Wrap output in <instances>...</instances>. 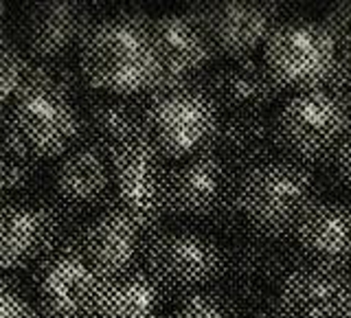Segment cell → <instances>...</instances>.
I'll return each instance as SVG.
<instances>
[{
    "mask_svg": "<svg viewBox=\"0 0 351 318\" xmlns=\"http://www.w3.org/2000/svg\"><path fill=\"white\" fill-rule=\"evenodd\" d=\"M80 73L106 95L132 97L156 90L162 80L154 20L119 14L95 22L80 47Z\"/></svg>",
    "mask_w": 351,
    "mask_h": 318,
    "instance_id": "1",
    "label": "cell"
},
{
    "mask_svg": "<svg viewBox=\"0 0 351 318\" xmlns=\"http://www.w3.org/2000/svg\"><path fill=\"white\" fill-rule=\"evenodd\" d=\"M316 202L321 200L314 171L292 158L272 156L237 175V215L263 239L294 233Z\"/></svg>",
    "mask_w": 351,
    "mask_h": 318,
    "instance_id": "2",
    "label": "cell"
},
{
    "mask_svg": "<svg viewBox=\"0 0 351 318\" xmlns=\"http://www.w3.org/2000/svg\"><path fill=\"white\" fill-rule=\"evenodd\" d=\"M5 147L33 160L62 158L84 134V112L42 71L5 106Z\"/></svg>",
    "mask_w": 351,
    "mask_h": 318,
    "instance_id": "3",
    "label": "cell"
},
{
    "mask_svg": "<svg viewBox=\"0 0 351 318\" xmlns=\"http://www.w3.org/2000/svg\"><path fill=\"white\" fill-rule=\"evenodd\" d=\"M222 110L206 88L180 84L154 90L145 106V134L165 158L186 160L213 151Z\"/></svg>",
    "mask_w": 351,
    "mask_h": 318,
    "instance_id": "4",
    "label": "cell"
},
{
    "mask_svg": "<svg viewBox=\"0 0 351 318\" xmlns=\"http://www.w3.org/2000/svg\"><path fill=\"white\" fill-rule=\"evenodd\" d=\"M351 134V112L334 90L290 97L274 117L277 149L301 164L329 162Z\"/></svg>",
    "mask_w": 351,
    "mask_h": 318,
    "instance_id": "5",
    "label": "cell"
},
{
    "mask_svg": "<svg viewBox=\"0 0 351 318\" xmlns=\"http://www.w3.org/2000/svg\"><path fill=\"white\" fill-rule=\"evenodd\" d=\"M343 58L338 40L323 22L294 18L272 31L263 47V64L281 90L310 93L327 88Z\"/></svg>",
    "mask_w": 351,
    "mask_h": 318,
    "instance_id": "6",
    "label": "cell"
},
{
    "mask_svg": "<svg viewBox=\"0 0 351 318\" xmlns=\"http://www.w3.org/2000/svg\"><path fill=\"white\" fill-rule=\"evenodd\" d=\"M145 270L162 290L186 296L224 277L226 248L197 230H162L147 241Z\"/></svg>",
    "mask_w": 351,
    "mask_h": 318,
    "instance_id": "7",
    "label": "cell"
},
{
    "mask_svg": "<svg viewBox=\"0 0 351 318\" xmlns=\"http://www.w3.org/2000/svg\"><path fill=\"white\" fill-rule=\"evenodd\" d=\"M235 184L233 167L219 154H197L169 167L165 211L184 219H215L228 206L235 208Z\"/></svg>",
    "mask_w": 351,
    "mask_h": 318,
    "instance_id": "8",
    "label": "cell"
},
{
    "mask_svg": "<svg viewBox=\"0 0 351 318\" xmlns=\"http://www.w3.org/2000/svg\"><path fill=\"white\" fill-rule=\"evenodd\" d=\"M114 189L121 208L134 215L143 228L158 222L165 213V182L169 169L158 147L141 134L110 151Z\"/></svg>",
    "mask_w": 351,
    "mask_h": 318,
    "instance_id": "9",
    "label": "cell"
},
{
    "mask_svg": "<svg viewBox=\"0 0 351 318\" xmlns=\"http://www.w3.org/2000/svg\"><path fill=\"white\" fill-rule=\"evenodd\" d=\"M272 307L279 318H351V272L321 263H296Z\"/></svg>",
    "mask_w": 351,
    "mask_h": 318,
    "instance_id": "10",
    "label": "cell"
},
{
    "mask_svg": "<svg viewBox=\"0 0 351 318\" xmlns=\"http://www.w3.org/2000/svg\"><path fill=\"white\" fill-rule=\"evenodd\" d=\"M101 281L82 248L53 250L36 272L40 305L53 318L90 316Z\"/></svg>",
    "mask_w": 351,
    "mask_h": 318,
    "instance_id": "11",
    "label": "cell"
},
{
    "mask_svg": "<svg viewBox=\"0 0 351 318\" xmlns=\"http://www.w3.org/2000/svg\"><path fill=\"white\" fill-rule=\"evenodd\" d=\"M206 29L215 53L228 60H248L259 47H266L272 31L281 22L277 9L268 3H213L197 16Z\"/></svg>",
    "mask_w": 351,
    "mask_h": 318,
    "instance_id": "12",
    "label": "cell"
},
{
    "mask_svg": "<svg viewBox=\"0 0 351 318\" xmlns=\"http://www.w3.org/2000/svg\"><path fill=\"white\" fill-rule=\"evenodd\" d=\"M294 266L296 263H290L288 252L281 250L272 239L255 235L237 241L226 250V270L222 279L235 299L252 305H268L285 274Z\"/></svg>",
    "mask_w": 351,
    "mask_h": 318,
    "instance_id": "13",
    "label": "cell"
},
{
    "mask_svg": "<svg viewBox=\"0 0 351 318\" xmlns=\"http://www.w3.org/2000/svg\"><path fill=\"white\" fill-rule=\"evenodd\" d=\"M145 228L125 208H108L93 217L82 237L86 259L101 279H117L136 270L141 255L145 257Z\"/></svg>",
    "mask_w": 351,
    "mask_h": 318,
    "instance_id": "14",
    "label": "cell"
},
{
    "mask_svg": "<svg viewBox=\"0 0 351 318\" xmlns=\"http://www.w3.org/2000/svg\"><path fill=\"white\" fill-rule=\"evenodd\" d=\"M60 233L51 208L31 200L5 202L0 213V266L7 272L29 268L53 252Z\"/></svg>",
    "mask_w": 351,
    "mask_h": 318,
    "instance_id": "15",
    "label": "cell"
},
{
    "mask_svg": "<svg viewBox=\"0 0 351 318\" xmlns=\"http://www.w3.org/2000/svg\"><path fill=\"white\" fill-rule=\"evenodd\" d=\"M93 25L95 22H90L88 9L80 3L53 0L31 5L22 25L27 55L36 62L55 64L73 49L82 47Z\"/></svg>",
    "mask_w": 351,
    "mask_h": 318,
    "instance_id": "16",
    "label": "cell"
},
{
    "mask_svg": "<svg viewBox=\"0 0 351 318\" xmlns=\"http://www.w3.org/2000/svg\"><path fill=\"white\" fill-rule=\"evenodd\" d=\"M154 38L162 69L158 88L189 84L193 75L206 69L215 53L202 22L186 14H165L156 18Z\"/></svg>",
    "mask_w": 351,
    "mask_h": 318,
    "instance_id": "17",
    "label": "cell"
},
{
    "mask_svg": "<svg viewBox=\"0 0 351 318\" xmlns=\"http://www.w3.org/2000/svg\"><path fill=\"white\" fill-rule=\"evenodd\" d=\"M51 186L60 202L77 211L99 206L114 186L110 154L93 143L75 145L55 162Z\"/></svg>",
    "mask_w": 351,
    "mask_h": 318,
    "instance_id": "18",
    "label": "cell"
},
{
    "mask_svg": "<svg viewBox=\"0 0 351 318\" xmlns=\"http://www.w3.org/2000/svg\"><path fill=\"white\" fill-rule=\"evenodd\" d=\"M206 90L228 114H266L283 93L266 64L250 58L219 66L208 77Z\"/></svg>",
    "mask_w": 351,
    "mask_h": 318,
    "instance_id": "19",
    "label": "cell"
},
{
    "mask_svg": "<svg viewBox=\"0 0 351 318\" xmlns=\"http://www.w3.org/2000/svg\"><path fill=\"white\" fill-rule=\"evenodd\" d=\"M294 241L307 261L351 270V204L321 200L294 230Z\"/></svg>",
    "mask_w": 351,
    "mask_h": 318,
    "instance_id": "20",
    "label": "cell"
},
{
    "mask_svg": "<svg viewBox=\"0 0 351 318\" xmlns=\"http://www.w3.org/2000/svg\"><path fill=\"white\" fill-rule=\"evenodd\" d=\"M165 290L147 270L104 279L93 303L90 318H162Z\"/></svg>",
    "mask_w": 351,
    "mask_h": 318,
    "instance_id": "21",
    "label": "cell"
},
{
    "mask_svg": "<svg viewBox=\"0 0 351 318\" xmlns=\"http://www.w3.org/2000/svg\"><path fill=\"white\" fill-rule=\"evenodd\" d=\"M274 147H277L274 119L268 114H228L222 117L213 151L219 154L230 167L248 169L272 158Z\"/></svg>",
    "mask_w": 351,
    "mask_h": 318,
    "instance_id": "22",
    "label": "cell"
},
{
    "mask_svg": "<svg viewBox=\"0 0 351 318\" xmlns=\"http://www.w3.org/2000/svg\"><path fill=\"white\" fill-rule=\"evenodd\" d=\"M84 134L88 143L110 154L123 143L145 134V108L136 106L130 97H97L84 110Z\"/></svg>",
    "mask_w": 351,
    "mask_h": 318,
    "instance_id": "23",
    "label": "cell"
},
{
    "mask_svg": "<svg viewBox=\"0 0 351 318\" xmlns=\"http://www.w3.org/2000/svg\"><path fill=\"white\" fill-rule=\"evenodd\" d=\"M169 318H241L237 301L217 290H200L182 296Z\"/></svg>",
    "mask_w": 351,
    "mask_h": 318,
    "instance_id": "24",
    "label": "cell"
},
{
    "mask_svg": "<svg viewBox=\"0 0 351 318\" xmlns=\"http://www.w3.org/2000/svg\"><path fill=\"white\" fill-rule=\"evenodd\" d=\"M29 60V55L22 53L18 47H11L9 42L3 44V51H0V82H3L5 106L36 77V71L31 69Z\"/></svg>",
    "mask_w": 351,
    "mask_h": 318,
    "instance_id": "25",
    "label": "cell"
},
{
    "mask_svg": "<svg viewBox=\"0 0 351 318\" xmlns=\"http://www.w3.org/2000/svg\"><path fill=\"white\" fill-rule=\"evenodd\" d=\"M3 191L5 193H18L22 189H27V186L33 182V178L38 175V160H33L25 154H18L14 149L5 147V154H3Z\"/></svg>",
    "mask_w": 351,
    "mask_h": 318,
    "instance_id": "26",
    "label": "cell"
},
{
    "mask_svg": "<svg viewBox=\"0 0 351 318\" xmlns=\"http://www.w3.org/2000/svg\"><path fill=\"white\" fill-rule=\"evenodd\" d=\"M0 318H38V312L20 290L3 283V288H0Z\"/></svg>",
    "mask_w": 351,
    "mask_h": 318,
    "instance_id": "27",
    "label": "cell"
},
{
    "mask_svg": "<svg viewBox=\"0 0 351 318\" xmlns=\"http://www.w3.org/2000/svg\"><path fill=\"white\" fill-rule=\"evenodd\" d=\"M327 164H329V175H332L336 186L351 197V138L340 147V151Z\"/></svg>",
    "mask_w": 351,
    "mask_h": 318,
    "instance_id": "28",
    "label": "cell"
},
{
    "mask_svg": "<svg viewBox=\"0 0 351 318\" xmlns=\"http://www.w3.org/2000/svg\"><path fill=\"white\" fill-rule=\"evenodd\" d=\"M323 25L329 29V33L338 40L340 49L347 40V36L351 33V3H340L334 5L332 9L327 11V16L323 20Z\"/></svg>",
    "mask_w": 351,
    "mask_h": 318,
    "instance_id": "29",
    "label": "cell"
},
{
    "mask_svg": "<svg viewBox=\"0 0 351 318\" xmlns=\"http://www.w3.org/2000/svg\"><path fill=\"white\" fill-rule=\"evenodd\" d=\"M343 58L349 62V66H351V33L347 36V40H345V44H343Z\"/></svg>",
    "mask_w": 351,
    "mask_h": 318,
    "instance_id": "30",
    "label": "cell"
}]
</instances>
